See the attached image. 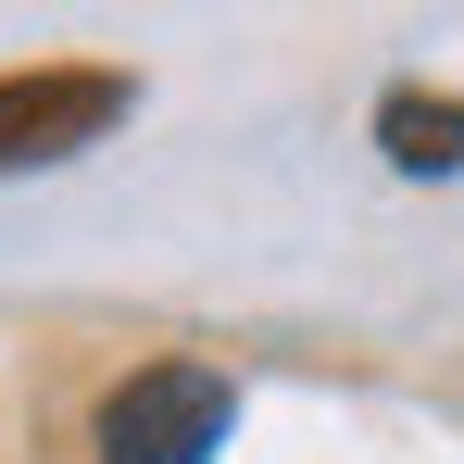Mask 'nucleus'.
Segmentation results:
<instances>
[{
  "instance_id": "1",
  "label": "nucleus",
  "mask_w": 464,
  "mask_h": 464,
  "mask_svg": "<svg viewBox=\"0 0 464 464\" xmlns=\"http://www.w3.org/2000/svg\"><path fill=\"white\" fill-rule=\"evenodd\" d=\"M227 414H238V389L214 364H139L101 401V464H201V452H227Z\"/></svg>"
},
{
  "instance_id": "2",
  "label": "nucleus",
  "mask_w": 464,
  "mask_h": 464,
  "mask_svg": "<svg viewBox=\"0 0 464 464\" xmlns=\"http://www.w3.org/2000/svg\"><path fill=\"white\" fill-rule=\"evenodd\" d=\"M101 126H126V76L113 63H25V76H0V176L88 151Z\"/></svg>"
},
{
  "instance_id": "3",
  "label": "nucleus",
  "mask_w": 464,
  "mask_h": 464,
  "mask_svg": "<svg viewBox=\"0 0 464 464\" xmlns=\"http://www.w3.org/2000/svg\"><path fill=\"white\" fill-rule=\"evenodd\" d=\"M377 151L401 163V176H452V163H464V101H440V88H389V101H377Z\"/></svg>"
}]
</instances>
